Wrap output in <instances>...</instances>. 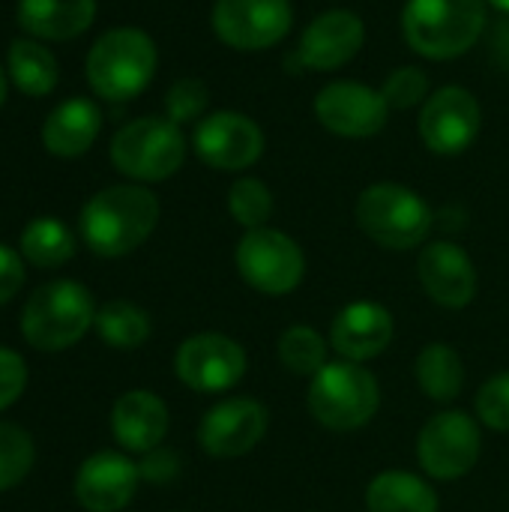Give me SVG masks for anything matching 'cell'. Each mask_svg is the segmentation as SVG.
Instances as JSON below:
<instances>
[{
	"instance_id": "obj_1",
	"label": "cell",
	"mask_w": 509,
	"mask_h": 512,
	"mask_svg": "<svg viewBox=\"0 0 509 512\" xmlns=\"http://www.w3.org/2000/svg\"><path fill=\"white\" fill-rule=\"evenodd\" d=\"M159 225V198L141 183H117L96 192L78 216V231L99 258L135 252Z\"/></svg>"
},
{
	"instance_id": "obj_2",
	"label": "cell",
	"mask_w": 509,
	"mask_h": 512,
	"mask_svg": "<svg viewBox=\"0 0 509 512\" xmlns=\"http://www.w3.org/2000/svg\"><path fill=\"white\" fill-rule=\"evenodd\" d=\"M486 30V0H408L402 9L405 42L426 60L468 54Z\"/></svg>"
},
{
	"instance_id": "obj_3",
	"label": "cell",
	"mask_w": 509,
	"mask_h": 512,
	"mask_svg": "<svg viewBox=\"0 0 509 512\" xmlns=\"http://www.w3.org/2000/svg\"><path fill=\"white\" fill-rule=\"evenodd\" d=\"M96 321L93 294L72 279L39 285L21 312V333L36 351H66L78 345Z\"/></svg>"
},
{
	"instance_id": "obj_4",
	"label": "cell",
	"mask_w": 509,
	"mask_h": 512,
	"mask_svg": "<svg viewBox=\"0 0 509 512\" xmlns=\"http://www.w3.org/2000/svg\"><path fill=\"white\" fill-rule=\"evenodd\" d=\"M159 66L156 42L138 27H114L102 33L84 63L93 93L111 102L135 99L147 90Z\"/></svg>"
},
{
	"instance_id": "obj_5",
	"label": "cell",
	"mask_w": 509,
	"mask_h": 512,
	"mask_svg": "<svg viewBox=\"0 0 509 512\" xmlns=\"http://www.w3.org/2000/svg\"><path fill=\"white\" fill-rule=\"evenodd\" d=\"M354 216L369 240L393 252L423 246L435 228V213L426 198L402 183H372L363 189Z\"/></svg>"
},
{
	"instance_id": "obj_6",
	"label": "cell",
	"mask_w": 509,
	"mask_h": 512,
	"mask_svg": "<svg viewBox=\"0 0 509 512\" xmlns=\"http://www.w3.org/2000/svg\"><path fill=\"white\" fill-rule=\"evenodd\" d=\"M309 414L333 432H357L372 423L381 408L378 378L363 363L333 360L315 378L306 393Z\"/></svg>"
},
{
	"instance_id": "obj_7",
	"label": "cell",
	"mask_w": 509,
	"mask_h": 512,
	"mask_svg": "<svg viewBox=\"0 0 509 512\" xmlns=\"http://www.w3.org/2000/svg\"><path fill=\"white\" fill-rule=\"evenodd\" d=\"M111 162L135 183L168 180L186 162V135L168 117H138L111 138Z\"/></svg>"
},
{
	"instance_id": "obj_8",
	"label": "cell",
	"mask_w": 509,
	"mask_h": 512,
	"mask_svg": "<svg viewBox=\"0 0 509 512\" xmlns=\"http://www.w3.org/2000/svg\"><path fill=\"white\" fill-rule=\"evenodd\" d=\"M234 264L240 279L267 297L291 294L306 276V255L300 243L276 228L246 231L234 249Z\"/></svg>"
},
{
	"instance_id": "obj_9",
	"label": "cell",
	"mask_w": 509,
	"mask_h": 512,
	"mask_svg": "<svg viewBox=\"0 0 509 512\" xmlns=\"http://www.w3.org/2000/svg\"><path fill=\"white\" fill-rule=\"evenodd\" d=\"M480 453V420L465 411L435 414L417 438V459L423 471L441 483L462 480L465 474H471L480 462Z\"/></svg>"
},
{
	"instance_id": "obj_10",
	"label": "cell",
	"mask_w": 509,
	"mask_h": 512,
	"mask_svg": "<svg viewBox=\"0 0 509 512\" xmlns=\"http://www.w3.org/2000/svg\"><path fill=\"white\" fill-rule=\"evenodd\" d=\"M249 369V357L243 345L225 333H195L180 342L174 354L177 378L204 396L234 390Z\"/></svg>"
},
{
	"instance_id": "obj_11",
	"label": "cell",
	"mask_w": 509,
	"mask_h": 512,
	"mask_svg": "<svg viewBox=\"0 0 509 512\" xmlns=\"http://www.w3.org/2000/svg\"><path fill=\"white\" fill-rule=\"evenodd\" d=\"M213 33L234 51H264L279 45L294 24L288 0H216Z\"/></svg>"
},
{
	"instance_id": "obj_12",
	"label": "cell",
	"mask_w": 509,
	"mask_h": 512,
	"mask_svg": "<svg viewBox=\"0 0 509 512\" xmlns=\"http://www.w3.org/2000/svg\"><path fill=\"white\" fill-rule=\"evenodd\" d=\"M483 129L480 99L459 84L438 87L420 111V138L438 156L465 153Z\"/></svg>"
},
{
	"instance_id": "obj_13",
	"label": "cell",
	"mask_w": 509,
	"mask_h": 512,
	"mask_svg": "<svg viewBox=\"0 0 509 512\" xmlns=\"http://www.w3.org/2000/svg\"><path fill=\"white\" fill-rule=\"evenodd\" d=\"M267 429L270 414L258 399L231 396L201 417L198 444L213 459H240L264 441Z\"/></svg>"
},
{
	"instance_id": "obj_14",
	"label": "cell",
	"mask_w": 509,
	"mask_h": 512,
	"mask_svg": "<svg viewBox=\"0 0 509 512\" xmlns=\"http://www.w3.org/2000/svg\"><path fill=\"white\" fill-rule=\"evenodd\" d=\"M192 144L207 168L246 171L264 153V132L252 117L240 111H213L198 120Z\"/></svg>"
},
{
	"instance_id": "obj_15",
	"label": "cell",
	"mask_w": 509,
	"mask_h": 512,
	"mask_svg": "<svg viewBox=\"0 0 509 512\" xmlns=\"http://www.w3.org/2000/svg\"><path fill=\"white\" fill-rule=\"evenodd\" d=\"M318 123L339 138H372L390 120L381 90L360 81H333L315 96Z\"/></svg>"
},
{
	"instance_id": "obj_16",
	"label": "cell",
	"mask_w": 509,
	"mask_h": 512,
	"mask_svg": "<svg viewBox=\"0 0 509 512\" xmlns=\"http://www.w3.org/2000/svg\"><path fill=\"white\" fill-rule=\"evenodd\" d=\"M366 45V24L351 9L321 12L300 36L297 63L315 72H333L351 63Z\"/></svg>"
},
{
	"instance_id": "obj_17",
	"label": "cell",
	"mask_w": 509,
	"mask_h": 512,
	"mask_svg": "<svg viewBox=\"0 0 509 512\" xmlns=\"http://www.w3.org/2000/svg\"><path fill=\"white\" fill-rule=\"evenodd\" d=\"M417 276L423 291L444 309H465L477 297L480 276L471 255L450 240L426 243L417 258Z\"/></svg>"
},
{
	"instance_id": "obj_18",
	"label": "cell",
	"mask_w": 509,
	"mask_h": 512,
	"mask_svg": "<svg viewBox=\"0 0 509 512\" xmlns=\"http://www.w3.org/2000/svg\"><path fill=\"white\" fill-rule=\"evenodd\" d=\"M141 483V471L123 453H93L75 474V498L87 512H123Z\"/></svg>"
},
{
	"instance_id": "obj_19",
	"label": "cell",
	"mask_w": 509,
	"mask_h": 512,
	"mask_svg": "<svg viewBox=\"0 0 509 512\" xmlns=\"http://www.w3.org/2000/svg\"><path fill=\"white\" fill-rule=\"evenodd\" d=\"M393 342V312L375 300H354L342 306L330 324V348L339 360L366 363L381 357Z\"/></svg>"
},
{
	"instance_id": "obj_20",
	"label": "cell",
	"mask_w": 509,
	"mask_h": 512,
	"mask_svg": "<svg viewBox=\"0 0 509 512\" xmlns=\"http://www.w3.org/2000/svg\"><path fill=\"white\" fill-rule=\"evenodd\" d=\"M168 426H171L168 405L150 390H129L111 408L114 441L129 453L144 456V453L162 447Z\"/></svg>"
},
{
	"instance_id": "obj_21",
	"label": "cell",
	"mask_w": 509,
	"mask_h": 512,
	"mask_svg": "<svg viewBox=\"0 0 509 512\" xmlns=\"http://www.w3.org/2000/svg\"><path fill=\"white\" fill-rule=\"evenodd\" d=\"M102 129V111L90 99L60 102L42 123V144L51 156L75 159L84 156Z\"/></svg>"
},
{
	"instance_id": "obj_22",
	"label": "cell",
	"mask_w": 509,
	"mask_h": 512,
	"mask_svg": "<svg viewBox=\"0 0 509 512\" xmlns=\"http://www.w3.org/2000/svg\"><path fill=\"white\" fill-rule=\"evenodd\" d=\"M93 18L96 0H18V24L33 39H75L93 24Z\"/></svg>"
},
{
	"instance_id": "obj_23",
	"label": "cell",
	"mask_w": 509,
	"mask_h": 512,
	"mask_svg": "<svg viewBox=\"0 0 509 512\" xmlns=\"http://www.w3.org/2000/svg\"><path fill=\"white\" fill-rule=\"evenodd\" d=\"M369 512H438V492L417 474L408 471H384L366 489Z\"/></svg>"
},
{
	"instance_id": "obj_24",
	"label": "cell",
	"mask_w": 509,
	"mask_h": 512,
	"mask_svg": "<svg viewBox=\"0 0 509 512\" xmlns=\"http://www.w3.org/2000/svg\"><path fill=\"white\" fill-rule=\"evenodd\" d=\"M6 72L24 96H48L60 81L57 57L45 45H39V39H12Z\"/></svg>"
},
{
	"instance_id": "obj_25",
	"label": "cell",
	"mask_w": 509,
	"mask_h": 512,
	"mask_svg": "<svg viewBox=\"0 0 509 512\" xmlns=\"http://www.w3.org/2000/svg\"><path fill=\"white\" fill-rule=\"evenodd\" d=\"M417 372V384L420 390L432 399V402H453L459 399L462 387H465V363L459 357L456 348H450L447 342H432L417 354L414 363Z\"/></svg>"
},
{
	"instance_id": "obj_26",
	"label": "cell",
	"mask_w": 509,
	"mask_h": 512,
	"mask_svg": "<svg viewBox=\"0 0 509 512\" xmlns=\"http://www.w3.org/2000/svg\"><path fill=\"white\" fill-rule=\"evenodd\" d=\"M21 258L30 261L33 267L42 270H54L63 267L66 261H72L75 255V237L72 231L54 219V216H39L33 222H27V228L21 231Z\"/></svg>"
},
{
	"instance_id": "obj_27",
	"label": "cell",
	"mask_w": 509,
	"mask_h": 512,
	"mask_svg": "<svg viewBox=\"0 0 509 512\" xmlns=\"http://www.w3.org/2000/svg\"><path fill=\"white\" fill-rule=\"evenodd\" d=\"M93 327L99 339L117 351H135L150 339V315L129 300H111L99 306Z\"/></svg>"
},
{
	"instance_id": "obj_28",
	"label": "cell",
	"mask_w": 509,
	"mask_h": 512,
	"mask_svg": "<svg viewBox=\"0 0 509 512\" xmlns=\"http://www.w3.org/2000/svg\"><path fill=\"white\" fill-rule=\"evenodd\" d=\"M327 348L330 342L306 324H294L279 336V360L291 375L300 378H315L330 363Z\"/></svg>"
},
{
	"instance_id": "obj_29",
	"label": "cell",
	"mask_w": 509,
	"mask_h": 512,
	"mask_svg": "<svg viewBox=\"0 0 509 512\" xmlns=\"http://www.w3.org/2000/svg\"><path fill=\"white\" fill-rule=\"evenodd\" d=\"M228 213L246 231L267 228L273 216V192L258 177H240L228 189Z\"/></svg>"
},
{
	"instance_id": "obj_30",
	"label": "cell",
	"mask_w": 509,
	"mask_h": 512,
	"mask_svg": "<svg viewBox=\"0 0 509 512\" xmlns=\"http://www.w3.org/2000/svg\"><path fill=\"white\" fill-rule=\"evenodd\" d=\"M33 459V438L15 423H0V492L18 486L30 474Z\"/></svg>"
},
{
	"instance_id": "obj_31",
	"label": "cell",
	"mask_w": 509,
	"mask_h": 512,
	"mask_svg": "<svg viewBox=\"0 0 509 512\" xmlns=\"http://www.w3.org/2000/svg\"><path fill=\"white\" fill-rule=\"evenodd\" d=\"M210 90L201 78H177L165 93V117L177 126L195 123L207 117Z\"/></svg>"
},
{
	"instance_id": "obj_32",
	"label": "cell",
	"mask_w": 509,
	"mask_h": 512,
	"mask_svg": "<svg viewBox=\"0 0 509 512\" xmlns=\"http://www.w3.org/2000/svg\"><path fill=\"white\" fill-rule=\"evenodd\" d=\"M381 93H384L387 105L396 111L414 108L432 96L429 93V75L420 66H399L387 75V81L381 84Z\"/></svg>"
},
{
	"instance_id": "obj_33",
	"label": "cell",
	"mask_w": 509,
	"mask_h": 512,
	"mask_svg": "<svg viewBox=\"0 0 509 512\" xmlns=\"http://www.w3.org/2000/svg\"><path fill=\"white\" fill-rule=\"evenodd\" d=\"M477 420L495 432H509V372L489 378L474 399Z\"/></svg>"
},
{
	"instance_id": "obj_34",
	"label": "cell",
	"mask_w": 509,
	"mask_h": 512,
	"mask_svg": "<svg viewBox=\"0 0 509 512\" xmlns=\"http://www.w3.org/2000/svg\"><path fill=\"white\" fill-rule=\"evenodd\" d=\"M27 387V363L12 348H0V411L15 405Z\"/></svg>"
},
{
	"instance_id": "obj_35",
	"label": "cell",
	"mask_w": 509,
	"mask_h": 512,
	"mask_svg": "<svg viewBox=\"0 0 509 512\" xmlns=\"http://www.w3.org/2000/svg\"><path fill=\"white\" fill-rule=\"evenodd\" d=\"M138 471H141V480L168 483V480H174L180 474V456L174 450L156 447V450L144 453V459L138 462Z\"/></svg>"
},
{
	"instance_id": "obj_36",
	"label": "cell",
	"mask_w": 509,
	"mask_h": 512,
	"mask_svg": "<svg viewBox=\"0 0 509 512\" xmlns=\"http://www.w3.org/2000/svg\"><path fill=\"white\" fill-rule=\"evenodd\" d=\"M24 285V258L12 246L0 243V306L9 303Z\"/></svg>"
},
{
	"instance_id": "obj_37",
	"label": "cell",
	"mask_w": 509,
	"mask_h": 512,
	"mask_svg": "<svg viewBox=\"0 0 509 512\" xmlns=\"http://www.w3.org/2000/svg\"><path fill=\"white\" fill-rule=\"evenodd\" d=\"M6 90H9V72L0 66V105L6 102Z\"/></svg>"
},
{
	"instance_id": "obj_38",
	"label": "cell",
	"mask_w": 509,
	"mask_h": 512,
	"mask_svg": "<svg viewBox=\"0 0 509 512\" xmlns=\"http://www.w3.org/2000/svg\"><path fill=\"white\" fill-rule=\"evenodd\" d=\"M486 3H492V6L501 9V12H509V0H486Z\"/></svg>"
}]
</instances>
